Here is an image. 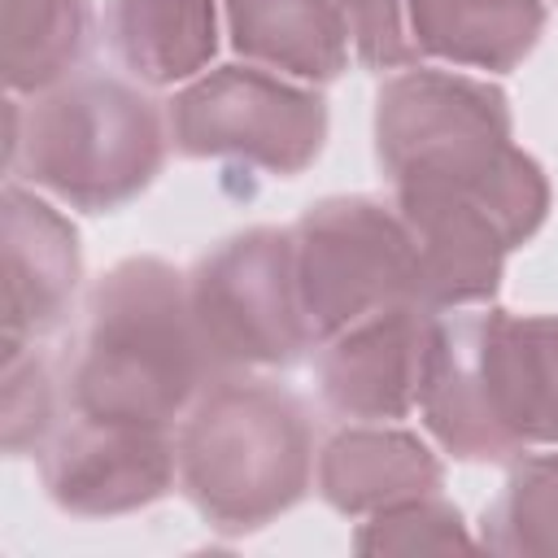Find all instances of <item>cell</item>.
<instances>
[{"mask_svg": "<svg viewBox=\"0 0 558 558\" xmlns=\"http://www.w3.org/2000/svg\"><path fill=\"white\" fill-rule=\"evenodd\" d=\"M288 235L310 340H327L397 305H432L414 235L405 218L388 214L379 201H327Z\"/></svg>", "mask_w": 558, "mask_h": 558, "instance_id": "8992f818", "label": "cell"}, {"mask_svg": "<svg viewBox=\"0 0 558 558\" xmlns=\"http://www.w3.org/2000/svg\"><path fill=\"white\" fill-rule=\"evenodd\" d=\"M9 201L22 209L26 227H31V248H22L17 235H9V253L26 257L31 266V283L9 292V344H17L26 331L39 336L48 327H57L65 296L74 292V275H78V248H74V231L39 201H26L17 187H9ZM13 227V222H9Z\"/></svg>", "mask_w": 558, "mask_h": 558, "instance_id": "5bb4252c", "label": "cell"}, {"mask_svg": "<svg viewBox=\"0 0 558 558\" xmlns=\"http://www.w3.org/2000/svg\"><path fill=\"white\" fill-rule=\"evenodd\" d=\"M192 314L209 362L288 366L310 344L292 275V235L248 231L205 257Z\"/></svg>", "mask_w": 558, "mask_h": 558, "instance_id": "52a82bcc", "label": "cell"}, {"mask_svg": "<svg viewBox=\"0 0 558 558\" xmlns=\"http://www.w3.org/2000/svg\"><path fill=\"white\" fill-rule=\"evenodd\" d=\"M187 497L218 527H257L288 510L310 471L301 401L262 379H222L179 436Z\"/></svg>", "mask_w": 558, "mask_h": 558, "instance_id": "277c9868", "label": "cell"}, {"mask_svg": "<svg viewBox=\"0 0 558 558\" xmlns=\"http://www.w3.org/2000/svg\"><path fill=\"white\" fill-rule=\"evenodd\" d=\"M440 488L436 458L405 432H340L323 458V497L340 510L410 506Z\"/></svg>", "mask_w": 558, "mask_h": 558, "instance_id": "8fae6325", "label": "cell"}, {"mask_svg": "<svg viewBox=\"0 0 558 558\" xmlns=\"http://www.w3.org/2000/svg\"><path fill=\"white\" fill-rule=\"evenodd\" d=\"M209 366L179 275L161 262H122L92 292L70 405L87 423L170 432Z\"/></svg>", "mask_w": 558, "mask_h": 558, "instance_id": "7a4b0ae2", "label": "cell"}, {"mask_svg": "<svg viewBox=\"0 0 558 558\" xmlns=\"http://www.w3.org/2000/svg\"><path fill=\"white\" fill-rule=\"evenodd\" d=\"M13 170L83 209L135 196L161 161V118L153 100L113 83L78 78L31 113V140H9Z\"/></svg>", "mask_w": 558, "mask_h": 558, "instance_id": "5b68a950", "label": "cell"}, {"mask_svg": "<svg viewBox=\"0 0 558 558\" xmlns=\"http://www.w3.org/2000/svg\"><path fill=\"white\" fill-rule=\"evenodd\" d=\"M432 331V305H397L353 323L318 357L327 405L349 418H401L418 405Z\"/></svg>", "mask_w": 558, "mask_h": 558, "instance_id": "30bf717a", "label": "cell"}, {"mask_svg": "<svg viewBox=\"0 0 558 558\" xmlns=\"http://www.w3.org/2000/svg\"><path fill=\"white\" fill-rule=\"evenodd\" d=\"M418 405L458 458H510L558 440V318L506 310L436 323Z\"/></svg>", "mask_w": 558, "mask_h": 558, "instance_id": "3957f363", "label": "cell"}, {"mask_svg": "<svg viewBox=\"0 0 558 558\" xmlns=\"http://www.w3.org/2000/svg\"><path fill=\"white\" fill-rule=\"evenodd\" d=\"M235 48L301 78H336L344 65V17L327 0H227Z\"/></svg>", "mask_w": 558, "mask_h": 558, "instance_id": "7c38bea8", "label": "cell"}, {"mask_svg": "<svg viewBox=\"0 0 558 558\" xmlns=\"http://www.w3.org/2000/svg\"><path fill=\"white\" fill-rule=\"evenodd\" d=\"M375 135L427 296L484 301L501 257L545 218V179L510 148L506 100L458 74H401L379 92Z\"/></svg>", "mask_w": 558, "mask_h": 558, "instance_id": "6da1fadb", "label": "cell"}, {"mask_svg": "<svg viewBox=\"0 0 558 558\" xmlns=\"http://www.w3.org/2000/svg\"><path fill=\"white\" fill-rule=\"evenodd\" d=\"M87 48V0H9V83L44 87Z\"/></svg>", "mask_w": 558, "mask_h": 558, "instance_id": "9a60e30c", "label": "cell"}, {"mask_svg": "<svg viewBox=\"0 0 558 558\" xmlns=\"http://www.w3.org/2000/svg\"><path fill=\"white\" fill-rule=\"evenodd\" d=\"M109 39L122 65L148 83L196 74L214 52L209 0H113Z\"/></svg>", "mask_w": 558, "mask_h": 558, "instance_id": "4fadbf2b", "label": "cell"}, {"mask_svg": "<svg viewBox=\"0 0 558 558\" xmlns=\"http://www.w3.org/2000/svg\"><path fill=\"white\" fill-rule=\"evenodd\" d=\"M344 35L366 65H410L445 57L506 70L541 31L536 0H340Z\"/></svg>", "mask_w": 558, "mask_h": 558, "instance_id": "9c48e42d", "label": "cell"}, {"mask_svg": "<svg viewBox=\"0 0 558 558\" xmlns=\"http://www.w3.org/2000/svg\"><path fill=\"white\" fill-rule=\"evenodd\" d=\"M323 131V96L275 78L262 65H231L187 87L170 109V135L187 157H244L279 174L318 157Z\"/></svg>", "mask_w": 558, "mask_h": 558, "instance_id": "ba28073f", "label": "cell"}]
</instances>
